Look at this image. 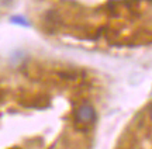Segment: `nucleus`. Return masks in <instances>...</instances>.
I'll list each match as a JSON object with an SVG mask.
<instances>
[{
	"label": "nucleus",
	"instance_id": "2",
	"mask_svg": "<svg viewBox=\"0 0 152 149\" xmlns=\"http://www.w3.org/2000/svg\"><path fill=\"white\" fill-rule=\"evenodd\" d=\"M10 21L13 24H18V25H21V27H30V23L26 17L23 16H11L10 17Z\"/></svg>",
	"mask_w": 152,
	"mask_h": 149
},
{
	"label": "nucleus",
	"instance_id": "1",
	"mask_svg": "<svg viewBox=\"0 0 152 149\" xmlns=\"http://www.w3.org/2000/svg\"><path fill=\"white\" fill-rule=\"evenodd\" d=\"M94 118H96V111L90 104H83L76 111V120L79 122L89 124L94 121Z\"/></svg>",
	"mask_w": 152,
	"mask_h": 149
},
{
	"label": "nucleus",
	"instance_id": "3",
	"mask_svg": "<svg viewBox=\"0 0 152 149\" xmlns=\"http://www.w3.org/2000/svg\"><path fill=\"white\" fill-rule=\"evenodd\" d=\"M148 113H149V118L152 120V103H151V105H149V108H148Z\"/></svg>",
	"mask_w": 152,
	"mask_h": 149
}]
</instances>
